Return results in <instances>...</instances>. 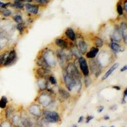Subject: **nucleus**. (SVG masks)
Returning a JSON list of instances; mask_svg holds the SVG:
<instances>
[{
    "mask_svg": "<svg viewBox=\"0 0 127 127\" xmlns=\"http://www.w3.org/2000/svg\"><path fill=\"white\" fill-rule=\"evenodd\" d=\"M66 73L69 76L76 81L78 85H81V76L77 67L73 63H69L66 66Z\"/></svg>",
    "mask_w": 127,
    "mask_h": 127,
    "instance_id": "obj_1",
    "label": "nucleus"
},
{
    "mask_svg": "<svg viewBox=\"0 0 127 127\" xmlns=\"http://www.w3.org/2000/svg\"><path fill=\"white\" fill-rule=\"evenodd\" d=\"M42 57L50 67H53V66H55L57 59H56V55H55V53L52 50L45 48L44 51L43 53Z\"/></svg>",
    "mask_w": 127,
    "mask_h": 127,
    "instance_id": "obj_2",
    "label": "nucleus"
},
{
    "mask_svg": "<svg viewBox=\"0 0 127 127\" xmlns=\"http://www.w3.org/2000/svg\"><path fill=\"white\" fill-rule=\"evenodd\" d=\"M63 78L64 81L65 85H66V88L68 89V90H73V89L76 86L78 85L75 80H74L70 76L68 75L66 71L63 72Z\"/></svg>",
    "mask_w": 127,
    "mask_h": 127,
    "instance_id": "obj_3",
    "label": "nucleus"
},
{
    "mask_svg": "<svg viewBox=\"0 0 127 127\" xmlns=\"http://www.w3.org/2000/svg\"><path fill=\"white\" fill-rule=\"evenodd\" d=\"M44 116L45 119L48 123H57L60 120V116L59 114L55 111H44Z\"/></svg>",
    "mask_w": 127,
    "mask_h": 127,
    "instance_id": "obj_4",
    "label": "nucleus"
},
{
    "mask_svg": "<svg viewBox=\"0 0 127 127\" xmlns=\"http://www.w3.org/2000/svg\"><path fill=\"white\" fill-rule=\"evenodd\" d=\"M90 69L91 72L95 74L97 78L98 77V76L101 73V66L97 60H90Z\"/></svg>",
    "mask_w": 127,
    "mask_h": 127,
    "instance_id": "obj_5",
    "label": "nucleus"
},
{
    "mask_svg": "<svg viewBox=\"0 0 127 127\" xmlns=\"http://www.w3.org/2000/svg\"><path fill=\"white\" fill-rule=\"evenodd\" d=\"M17 59V54L15 50H11L6 56L5 60L3 66H9L14 63Z\"/></svg>",
    "mask_w": 127,
    "mask_h": 127,
    "instance_id": "obj_6",
    "label": "nucleus"
},
{
    "mask_svg": "<svg viewBox=\"0 0 127 127\" xmlns=\"http://www.w3.org/2000/svg\"><path fill=\"white\" fill-rule=\"evenodd\" d=\"M78 62H79V67L81 69V71L83 73V75L85 76L89 75V68L88 66L87 60L85 59L83 57H80L78 59Z\"/></svg>",
    "mask_w": 127,
    "mask_h": 127,
    "instance_id": "obj_7",
    "label": "nucleus"
},
{
    "mask_svg": "<svg viewBox=\"0 0 127 127\" xmlns=\"http://www.w3.org/2000/svg\"><path fill=\"white\" fill-rule=\"evenodd\" d=\"M24 6H25L26 11H27L28 13H29V14H34V15H36V14H38L39 12L38 5H33L31 4V3H25Z\"/></svg>",
    "mask_w": 127,
    "mask_h": 127,
    "instance_id": "obj_8",
    "label": "nucleus"
},
{
    "mask_svg": "<svg viewBox=\"0 0 127 127\" xmlns=\"http://www.w3.org/2000/svg\"><path fill=\"white\" fill-rule=\"evenodd\" d=\"M39 102L43 106H47L48 105H50V103L52 102V98L47 93L41 94L40 95V97H39Z\"/></svg>",
    "mask_w": 127,
    "mask_h": 127,
    "instance_id": "obj_9",
    "label": "nucleus"
},
{
    "mask_svg": "<svg viewBox=\"0 0 127 127\" xmlns=\"http://www.w3.org/2000/svg\"><path fill=\"white\" fill-rule=\"evenodd\" d=\"M120 31H121V36L123 38V39L124 42L126 44L127 40V25L125 22H121V25H120Z\"/></svg>",
    "mask_w": 127,
    "mask_h": 127,
    "instance_id": "obj_10",
    "label": "nucleus"
},
{
    "mask_svg": "<svg viewBox=\"0 0 127 127\" xmlns=\"http://www.w3.org/2000/svg\"><path fill=\"white\" fill-rule=\"evenodd\" d=\"M50 73V70L43 68H39L36 70V75L39 78H44L45 77H47Z\"/></svg>",
    "mask_w": 127,
    "mask_h": 127,
    "instance_id": "obj_11",
    "label": "nucleus"
},
{
    "mask_svg": "<svg viewBox=\"0 0 127 127\" xmlns=\"http://www.w3.org/2000/svg\"><path fill=\"white\" fill-rule=\"evenodd\" d=\"M57 60L59 61V62L60 63V64H62V65H65V62L66 61V55L65 54V53L61 50H57Z\"/></svg>",
    "mask_w": 127,
    "mask_h": 127,
    "instance_id": "obj_12",
    "label": "nucleus"
},
{
    "mask_svg": "<svg viewBox=\"0 0 127 127\" xmlns=\"http://www.w3.org/2000/svg\"><path fill=\"white\" fill-rule=\"evenodd\" d=\"M29 112H31L33 115L36 116H40L41 111L39 106L37 104H34L33 106H31L29 107Z\"/></svg>",
    "mask_w": 127,
    "mask_h": 127,
    "instance_id": "obj_13",
    "label": "nucleus"
},
{
    "mask_svg": "<svg viewBox=\"0 0 127 127\" xmlns=\"http://www.w3.org/2000/svg\"><path fill=\"white\" fill-rule=\"evenodd\" d=\"M55 43L62 50L67 49L68 48V43L66 41L62 38H57L55 40Z\"/></svg>",
    "mask_w": 127,
    "mask_h": 127,
    "instance_id": "obj_14",
    "label": "nucleus"
},
{
    "mask_svg": "<svg viewBox=\"0 0 127 127\" xmlns=\"http://www.w3.org/2000/svg\"><path fill=\"white\" fill-rule=\"evenodd\" d=\"M98 52H99V48H97V47H92L91 48V50L88 53H87L86 56L88 59H92L96 57L97 55L98 54Z\"/></svg>",
    "mask_w": 127,
    "mask_h": 127,
    "instance_id": "obj_15",
    "label": "nucleus"
},
{
    "mask_svg": "<svg viewBox=\"0 0 127 127\" xmlns=\"http://www.w3.org/2000/svg\"><path fill=\"white\" fill-rule=\"evenodd\" d=\"M118 66H119V64L118 63H115L112 66V67L111 68H110L106 72V74H104V76L102 77V81H104V80H105V79H106L112 73L114 72V71L116 69H117V68H118Z\"/></svg>",
    "mask_w": 127,
    "mask_h": 127,
    "instance_id": "obj_16",
    "label": "nucleus"
},
{
    "mask_svg": "<svg viewBox=\"0 0 127 127\" xmlns=\"http://www.w3.org/2000/svg\"><path fill=\"white\" fill-rule=\"evenodd\" d=\"M36 64L37 65L39 66L40 68L47 69H49V68H50V66H48V64L46 63V62L44 60V59H43L42 56L40 57L39 58H38V59H37Z\"/></svg>",
    "mask_w": 127,
    "mask_h": 127,
    "instance_id": "obj_17",
    "label": "nucleus"
},
{
    "mask_svg": "<svg viewBox=\"0 0 127 127\" xmlns=\"http://www.w3.org/2000/svg\"><path fill=\"white\" fill-rule=\"evenodd\" d=\"M78 47H79V50L80 53H81L82 54H85L87 53L88 46H87V43L85 41H79V43H78Z\"/></svg>",
    "mask_w": 127,
    "mask_h": 127,
    "instance_id": "obj_18",
    "label": "nucleus"
},
{
    "mask_svg": "<svg viewBox=\"0 0 127 127\" xmlns=\"http://www.w3.org/2000/svg\"><path fill=\"white\" fill-rule=\"evenodd\" d=\"M121 38H122V36H121L120 29L119 27L115 28V31H114L113 34L112 36V38L113 41H120Z\"/></svg>",
    "mask_w": 127,
    "mask_h": 127,
    "instance_id": "obj_19",
    "label": "nucleus"
},
{
    "mask_svg": "<svg viewBox=\"0 0 127 127\" xmlns=\"http://www.w3.org/2000/svg\"><path fill=\"white\" fill-rule=\"evenodd\" d=\"M65 34L66 35V36L68 37V38L71 41H75L76 39V34L74 33V31H73V29L72 28H68L65 32Z\"/></svg>",
    "mask_w": 127,
    "mask_h": 127,
    "instance_id": "obj_20",
    "label": "nucleus"
},
{
    "mask_svg": "<svg viewBox=\"0 0 127 127\" xmlns=\"http://www.w3.org/2000/svg\"><path fill=\"white\" fill-rule=\"evenodd\" d=\"M59 93L64 99H68V98H69V93L68 92L67 90H66L64 88H62V87H59Z\"/></svg>",
    "mask_w": 127,
    "mask_h": 127,
    "instance_id": "obj_21",
    "label": "nucleus"
},
{
    "mask_svg": "<svg viewBox=\"0 0 127 127\" xmlns=\"http://www.w3.org/2000/svg\"><path fill=\"white\" fill-rule=\"evenodd\" d=\"M93 42L97 48H101L104 45V41L102 39L98 37H95L93 39Z\"/></svg>",
    "mask_w": 127,
    "mask_h": 127,
    "instance_id": "obj_22",
    "label": "nucleus"
},
{
    "mask_svg": "<svg viewBox=\"0 0 127 127\" xmlns=\"http://www.w3.org/2000/svg\"><path fill=\"white\" fill-rule=\"evenodd\" d=\"M10 6L14 8L22 10V9H24V5L23 4V3L20 2V1H15V2L13 4L10 5Z\"/></svg>",
    "mask_w": 127,
    "mask_h": 127,
    "instance_id": "obj_23",
    "label": "nucleus"
},
{
    "mask_svg": "<svg viewBox=\"0 0 127 127\" xmlns=\"http://www.w3.org/2000/svg\"><path fill=\"white\" fill-rule=\"evenodd\" d=\"M110 47L114 52H119L121 51V46L118 43L116 42H111L110 44Z\"/></svg>",
    "mask_w": 127,
    "mask_h": 127,
    "instance_id": "obj_24",
    "label": "nucleus"
},
{
    "mask_svg": "<svg viewBox=\"0 0 127 127\" xmlns=\"http://www.w3.org/2000/svg\"><path fill=\"white\" fill-rule=\"evenodd\" d=\"M8 103V99L6 97L2 96L0 99V108L5 109L6 107V104Z\"/></svg>",
    "mask_w": 127,
    "mask_h": 127,
    "instance_id": "obj_25",
    "label": "nucleus"
},
{
    "mask_svg": "<svg viewBox=\"0 0 127 127\" xmlns=\"http://www.w3.org/2000/svg\"><path fill=\"white\" fill-rule=\"evenodd\" d=\"M17 28L18 31H19L20 34H22V33H24V30H25L24 24L23 22H22V23L18 24V25H17Z\"/></svg>",
    "mask_w": 127,
    "mask_h": 127,
    "instance_id": "obj_26",
    "label": "nucleus"
},
{
    "mask_svg": "<svg viewBox=\"0 0 127 127\" xmlns=\"http://www.w3.org/2000/svg\"><path fill=\"white\" fill-rule=\"evenodd\" d=\"M13 19L15 22H17V24L22 23L23 22V20H22V17L21 16L19 15H16L14 16L13 17Z\"/></svg>",
    "mask_w": 127,
    "mask_h": 127,
    "instance_id": "obj_27",
    "label": "nucleus"
},
{
    "mask_svg": "<svg viewBox=\"0 0 127 127\" xmlns=\"http://www.w3.org/2000/svg\"><path fill=\"white\" fill-rule=\"evenodd\" d=\"M1 13L3 16H4L5 17H9L12 14V12L10 10H8V9H3V10L1 12Z\"/></svg>",
    "mask_w": 127,
    "mask_h": 127,
    "instance_id": "obj_28",
    "label": "nucleus"
},
{
    "mask_svg": "<svg viewBox=\"0 0 127 127\" xmlns=\"http://www.w3.org/2000/svg\"><path fill=\"white\" fill-rule=\"evenodd\" d=\"M14 108L12 107H11V106H10V107H8L7 109H6V117L8 118L9 116H10L11 114H12V113L13 112V111H14Z\"/></svg>",
    "mask_w": 127,
    "mask_h": 127,
    "instance_id": "obj_29",
    "label": "nucleus"
},
{
    "mask_svg": "<svg viewBox=\"0 0 127 127\" xmlns=\"http://www.w3.org/2000/svg\"><path fill=\"white\" fill-rule=\"evenodd\" d=\"M6 56V54H3L0 55V67L3 66V64H4Z\"/></svg>",
    "mask_w": 127,
    "mask_h": 127,
    "instance_id": "obj_30",
    "label": "nucleus"
},
{
    "mask_svg": "<svg viewBox=\"0 0 127 127\" xmlns=\"http://www.w3.org/2000/svg\"><path fill=\"white\" fill-rule=\"evenodd\" d=\"M117 12L119 15H122L123 14V8L121 5H118L117 6Z\"/></svg>",
    "mask_w": 127,
    "mask_h": 127,
    "instance_id": "obj_31",
    "label": "nucleus"
},
{
    "mask_svg": "<svg viewBox=\"0 0 127 127\" xmlns=\"http://www.w3.org/2000/svg\"><path fill=\"white\" fill-rule=\"evenodd\" d=\"M49 81L52 85H55L57 84V80H56L55 78L53 76H49Z\"/></svg>",
    "mask_w": 127,
    "mask_h": 127,
    "instance_id": "obj_32",
    "label": "nucleus"
},
{
    "mask_svg": "<svg viewBox=\"0 0 127 127\" xmlns=\"http://www.w3.org/2000/svg\"><path fill=\"white\" fill-rule=\"evenodd\" d=\"M127 89H125V91H124V93H123V99L121 100V104H125L126 103V98H127Z\"/></svg>",
    "mask_w": 127,
    "mask_h": 127,
    "instance_id": "obj_33",
    "label": "nucleus"
},
{
    "mask_svg": "<svg viewBox=\"0 0 127 127\" xmlns=\"http://www.w3.org/2000/svg\"><path fill=\"white\" fill-rule=\"evenodd\" d=\"M85 85H86V87H88L89 85H90V84H91L90 78L88 77V76H85Z\"/></svg>",
    "mask_w": 127,
    "mask_h": 127,
    "instance_id": "obj_34",
    "label": "nucleus"
},
{
    "mask_svg": "<svg viewBox=\"0 0 127 127\" xmlns=\"http://www.w3.org/2000/svg\"><path fill=\"white\" fill-rule=\"evenodd\" d=\"M35 1L41 5H46L50 1V0H35Z\"/></svg>",
    "mask_w": 127,
    "mask_h": 127,
    "instance_id": "obj_35",
    "label": "nucleus"
},
{
    "mask_svg": "<svg viewBox=\"0 0 127 127\" xmlns=\"http://www.w3.org/2000/svg\"><path fill=\"white\" fill-rule=\"evenodd\" d=\"M0 127H10V125L9 123H6V122H5V123H2V124L0 125Z\"/></svg>",
    "mask_w": 127,
    "mask_h": 127,
    "instance_id": "obj_36",
    "label": "nucleus"
},
{
    "mask_svg": "<svg viewBox=\"0 0 127 127\" xmlns=\"http://www.w3.org/2000/svg\"><path fill=\"white\" fill-rule=\"evenodd\" d=\"M93 118V116H88L87 117V120H86V123H88Z\"/></svg>",
    "mask_w": 127,
    "mask_h": 127,
    "instance_id": "obj_37",
    "label": "nucleus"
},
{
    "mask_svg": "<svg viewBox=\"0 0 127 127\" xmlns=\"http://www.w3.org/2000/svg\"><path fill=\"white\" fill-rule=\"evenodd\" d=\"M104 106H100L99 107H98V109H97V111H98V112H102V111H103V110H104Z\"/></svg>",
    "mask_w": 127,
    "mask_h": 127,
    "instance_id": "obj_38",
    "label": "nucleus"
},
{
    "mask_svg": "<svg viewBox=\"0 0 127 127\" xmlns=\"http://www.w3.org/2000/svg\"><path fill=\"white\" fill-rule=\"evenodd\" d=\"M112 88L115 89L116 90H121V87H119V86H117V85H114L112 87Z\"/></svg>",
    "mask_w": 127,
    "mask_h": 127,
    "instance_id": "obj_39",
    "label": "nucleus"
},
{
    "mask_svg": "<svg viewBox=\"0 0 127 127\" xmlns=\"http://www.w3.org/2000/svg\"><path fill=\"white\" fill-rule=\"evenodd\" d=\"M124 9H125V12H127V1L125 0L124 2Z\"/></svg>",
    "mask_w": 127,
    "mask_h": 127,
    "instance_id": "obj_40",
    "label": "nucleus"
},
{
    "mask_svg": "<svg viewBox=\"0 0 127 127\" xmlns=\"http://www.w3.org/2000/svg\"><path fill=\"white\" fill-rule=\"evenodd\" d=\"M127 66H125L123 68H121V69H120V71H121V72H124V71H127Z\"/></svg>",
    "mask_w": 127,
    "mask_h": 127,
    "instance_id": "obj_41",
    "label": "nucleus"
},
{
    "mask_svg": "<svg viewBox=\"0 0 127 127\" xmlns=\"http://www.w3.org/2000/svg\"><path fill=\"white\" fill-rule=\"evenodd\" d=\"M83 119H84V117L83 116H80L79 119H78V123H81L83 121Z\"/></svg>",
    "mask_w": 127,
    "mask_h": 127,
    "instance_id": "obj_42",
    "label": "nucleus"
},
{
    "mask_svg": "<svg viewBox=\"0 0 127 127\" xmlns=\"http://www.w3.org/2000/svg\"><path fill=\"white\" fill-rule=\"evenodd\" d=\"M110 109H111V110H116L117 109V106H116V105H114V106H112V107H111Z\"/></svg>",
    "mask_w": 127,
    "mask_h": 127,
    "instance_id": "obj_43",
    "label": "nucleus"
},
{
    "mask_svg": "<svg viewBox=\"0 0 127 127\" xmlns=\"http://www.w3.org/2000/svg\"><path fill=\"white\" fill-rule=\"evenodd\" d=\"M104 119H105V120H109V119H110V117H109V116L106 115V116H104Z\"/></svg>",
    "mask_w": 127,
    "mask_h": 127,
    "instance_id": "obj_44",
    "label": "nucleus"
},
{
    "mask_svg": "<svg viewBox=\"0 0 127 127\" xmlns=\"http://www.w3.org/2000/svg\"><path fill=\"white\" fill-rule=\"evenodd\" d=\"M3 4H4V3L2 2V1H0V8H1V6L3 5Z\"/></svg>",
    "mask_w": 127,
    "mask_h": 127,
    "instance_id": "obj_45",
    "label": "nucleus"
},
{
    "mask_svg": "<svg viewBox=\"0 0 127 127\" xmlns=\"http://www.w3.org/2000/svg\"><path fill=\"white\" fill-rule=\"evenodd\" d=\"M71 127H78V126L76 125H73Z\"/></svg>",
    "mask_w": 127,
    "mask_h": 127,
    "instance_id": "obj_46",
    "label": "nucleus"
},
{
    "mask_svg": "<svg viewBox=\"0 0 127 127\" xmlns=\"http://www.w3.org/2000/svg\"></svg>",
    "mask_w": 127,
    "mask_h": 127,
    "instance_id": "obj_47",
    "label": "nucleus"
},
{
    "mask_svg": "<svg viewBox=\"0 0 127 127\" xmlns=\"http://www.w3.org/2000/svg\"></svg>",
    "mask_w": 127,
    "mask_h": 127,
    "instance_id": "obj_48",
    "label": "nucleus"
}]
</instances>
